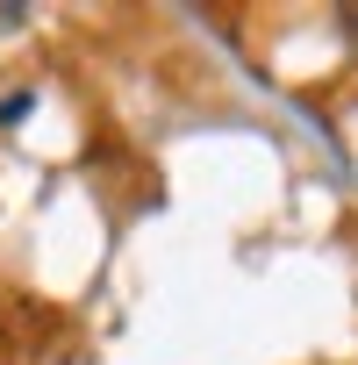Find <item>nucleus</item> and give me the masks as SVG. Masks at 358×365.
<instances>
[{
  "instance_id": "1",
  "label": "nucleus",
  "mask_w": 358,
  "mask_h": 365,
  "mask_svg": "<svg viewBox=\"0 0 358 365\" xmlns=\"http://www.w3.org/2000/svg\"><path fill=\"white\" fill-rule=\"evenodd\" d=\"M29 108H36V101H29V93H8V101H0V129H15V122H22V115H29Z\"/></svg>"
},
{
  "instance_id": "2",
  "label": "nucleus",
  "mask_w": 358,
  "mask_h": 365,
  "mask_svg": "<svg viewBox=\"0 0 358 365\" xmlns=\"http://www.w3.org/2000/svg\"><path fill=\"white\" fill-rule=\"evenodd\" d=\"M344 22H351V29H358V8H351V15H344Z\"/></svg>"
}]
</instances>
